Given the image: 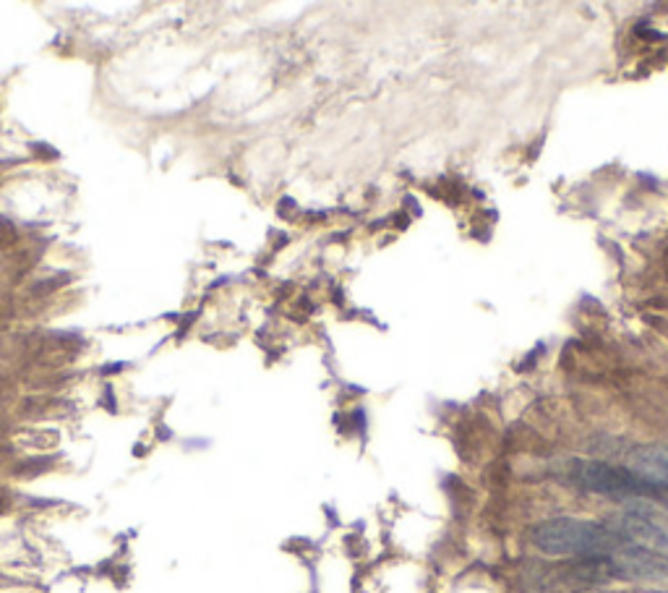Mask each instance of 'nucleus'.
Masks as SVG:
<instances>
[{
  "label": "nucleus",
  "mask_w": 668,
  "mask_h": 593,
  "mask_svg": "<svg viewBox=\"0 0 668 593\" xmlns=\"http://www.w3.org/2000/svg\"><path fill=\"white\" fill-rule=\"evenodd\" d=\"M608 526L619 531L627 541L650 549V552L668 560V520L660 518V515L635 507V510L616 515Z\"/></svg>",
  "instance_id": "nucleus-3"
},
{
  "label": "nucleus",
  "mask_w": 668,
  "mask_h": 593,
  "mask_svg": "<svg viewBox=\"0 0 668 593\" xmlns=\"http://www.w3.org/2000/svg\"><path fill=\"white\" fill-rule=\"evenodd\" d=\"M639 478L656 486L664 494H668V442L643 444L635 448L629 455V465Z\"/></svg>",
  "instance_id": "nucleus-4"
},
{
  "label": "nucleus",
  "mask_w": 668,
  "mask_h": 593,
  "mask_svg": "<svg viewBox=\"0 0 668 593\" xmlns=\"http://www.w3.org/2000/svg\"><path fill=\"white\" fill-rule=\"evenodd\" d=\"M530 541L532 547L541 549L543 554L572 557V560H585V557H614L629 543L608 524H595V520H582V518L543 520V524L532 526Z\"/></svg>",
  "instance_id": "nucleus-1"
},
{
  "label": "nucleus",
  "mask_w": 668,
  "mask_h": 593,
  "mask_svg": "<svg viewBox=\"0 0 668 593\" xmlns=\"http://www.w3.org/2000/svg\"><path fill=\"white\" fill-rule=\"evenodd\" d=\"M648 593H668V589H664V591H648Z\"/></svg>",
  "instance_id": "nucleus-6"
},
{
  "label": "nucleus",
  "mask_w": 668,
  "mask_h": 593,
  "mask_svg": "<svg viewBox=\"0 0 668 593\" xmlns=\"http://www.w3.org/2000/svg\"><path fill=\"white\" fill-rule=\"evenodd\" d=\"M578 593H608V591H603V589H585V591H578Z\"/></svg>",
  "instance_id": "nucleus-5"
},
{
  "label": "nucleus",
  "mask_w": 668,
  "mask_h": 593,
  "mask_svg": "<svg viewBox=\"0 0 668 593\" xmlns=\"http://www.w3.org/2000/svg\"><path fill=\"white\" fill-rule=\"evenodd\" d=\"M567 482L582 492L603 494V497L616 499H656L664 492L639 478L627 465H614L603 461H570L567 463Z\"/></svg>",
  "instance_id": "nucleus-2"
}]
</instances>
